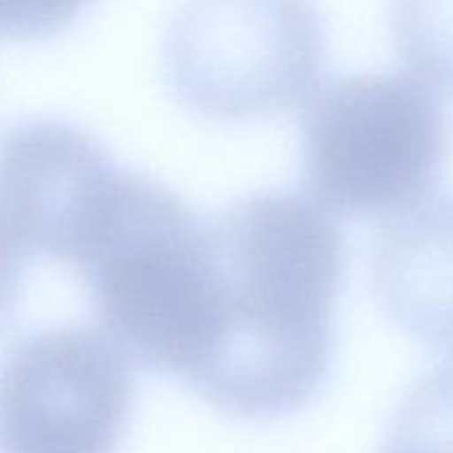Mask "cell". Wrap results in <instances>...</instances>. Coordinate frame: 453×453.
<instances>
[{"mask_svg":"<svg viewBox=\"0 0 453 453\" xmlns=\"http://www.w3.org/2000/svg\"><path fill=\"white\" fill-rule=\"evenodd\" d=\"M383 453H453V358L411 385L394 416Z\"/></svg>","mask_w":453,"mask_h":453,"instance_id":"9c48e42d","label":"cell"},{"mask_svg":"<svg viewBox=\"0 0 453 453\" xmlns=\"http://www.w3.org/2000/svg\"><path fill=\"white\" fill-rule=\"evenodd\" d=\"M392 38L411 73L453 97V0H392Z\"/></svg>","mask_w":453,"mask_h":453,"instance_id":"ba28073f","label":"cell"},{"mask_svg":"<svg viewBox=\"0 0 453 453\" xmlns=\"http://www.w3.org/2000/svg\"><path fill=\"white\" fill-rule=\"evenodd\" d=\"M380 310L410 339L453 354V193L392 217L372 248Z\"/></svg>","mask_w":453,"mask_h":453,"instance_id":"52a82bcc","label":"cell"},{"mask_svg":"<svg viewBox=\"0 0 453 453\" xmlns=\"http://www.w3.org/2000/svg\"><path fill=\"white\" fill-rule=\"evenodd\" d=\"M173 96L217 122L286 113L310 97L326 62L312 0H186L164 38Z\"/></svg>","mask_w":453,"mask_h":453,"instance_id":"277c9868","label":"cell"},{"mask_svg":"<svg viewBox=\"0 0 453 453\" xmlns=\"http://www.w3.org/2000/svg\"><path fill=\"white\" fill-rule=\"evenodd\" d=\"M133 401L131 358L102 327L31 334L0 363V453H115Z\"/></svg>","mask_w":453,"mask_h":453,"instance_id":"5b68a950","label":"cell"},{"mask_svg":"<svg viewBox=\"0 0 453 453\" xmlns=\"http://www.w3.org/2000/svg\"><path fill=\"white\" fill-rule=\"evenodd\" d=\"M303 173L321 206L392 219L429 199L449 150L441 93L416 75L358 73L310 97Z\"/></svg>","mask_w":453,"mask_h":453,"instance_id":"3957f363","label":"cell"},{"mask_svg":"<svg viewBox=\"0 0 453 453\" xmlns=\"http://www.w3.org/2000/svg\"><path fill=\"white\" fill-rule=\"evenodd\" d=\"M221 283V341L190 388L217 411L274 420L303 410L332 363V305L343 237L321 203L257 193L212 224Z\"/></svg>","mask_w":453,"mask_h":453,"instance_id":"6da1fadb","label":"cell"},{"mask_svg":"<svg viewBox=\"0 0 453 453\" xmlns=\"http://www.w3.org/2000/svg\"><path fill=\"white\" fill-rule=\"evenodd\" d=\"M73 268L131 361L188 385L206 372L224 326L215 239L175 193L124 171Z\"/></svg>","mask_w":453,"mask_h":453,"instance_id":"7a4b0ae2","label":"cell"},{"mask_svg":"<svg viewBox=\"0 0 453 453\" xmlns=\"http://www.w3.org/2000/svg\"><path fill=\"white\" fill-rule=\"evenodd\" d=\"M27 250L0 219V336L16 317L25 283Z\"/></svg>","mask_w":453,"mask_h":453,"instance_id":"30bf717a","label":"cell"},{"mask_svg":"<svg viewBox=\"0 0 453 453\" xmlns=\"http://www.w3.org/2000/svg\"><path fill=\"white\" fill-rule=\"evenodd\" d=\"M122 171L84 128L27 119L0 135V219L27 252L73 265Z\"/></svg>","mask_w":453,"mask_h":453,"instance_id":"8992f818","label":"cell"}]
</instances>
